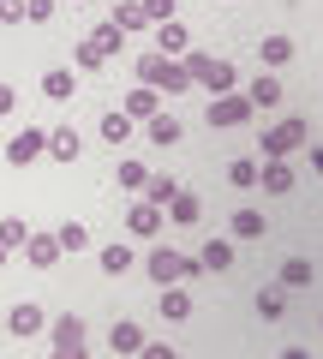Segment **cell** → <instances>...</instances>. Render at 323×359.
Returning <instances> with one entry per match:
<instances>
[{
    "instance_id": "obj_1",
    "label": "cell",
    "mask_w": 323,
    "mask_h": 359,
    "mask_svg": "<svg viewBox=\"0 0 323 359\" xmlns=\"http://www.w3.org/2000/svg\"><path fill=\"white\" fill-rule=\"evenodd\" d=\"M138 84L162 90V96H186V90H192V72H186V60H174V54H144Z\"/></svg>"
},
{
    "instance_id": "obj_2",
    "label": "cell",
    "mask_w": 323,
    "mask_h": 359,
    "mask_svg": "<svg viewBox=\"0 0 323 359\" xmlns=\"http://www.w3.org/2000/svg\"><path fill=\"white\" fill-rule=\"evenodd\" d=\"M186 72H192V84H204V90H216V96H221V90H233V84H240V72H233V60H216V54H186Z\"/></svg>"
},
{
    "instance_id": "obj_3",
    "label": "cell",
    "mask_w": 323,
    "mask_h": 359,
    "mask_svg": "<svg viewBox=\"0 0 323 359\" xmlns=\"http://www.w3.org/2000/svg\"><path fill=\"white\" fill-rule=\"evenodd\" d=\"M198 269L204 264H198V257H180L174 245H156L150 252V282L156 287H174V282H186V276H198Z\"/></svg>"
},
{
    "instance_id": "obj_4",
    "label": "cell",
    "mask_w": 323,
    "mask_h": 359,
    "mask_svg": "<svg viewBox=\"0 0 323 359\" xmlns=\"http://www.w3.org/2000/svg\"><path fill=\"white\" fill-rule=\"evenodd\" d=\"M204 120H209L216 132H228V126H246V120H252V102H246V96H233V90H221V96H209Z\"/></svg>"
},
{
    "instance_id": "obj_5",
    "label": "cell",
    "mask_w": 323,
    "mask_h": 359,
    "mask_svg": "<svg viewBox=\"0 0 323 359\" xmlns=\"http://www.w3.org/2000/svg\"><path fill=\"white\" fill-rule=\"evenodd\" d=\"M48 335H54V359H84V318H54L48 323Z\"/></svg>"
},
{
    "instance_id": "obj_6",
    "label": "cell",
    "mask_w": 323,
    "mask_h": 359,
    "mask_svg": "<svg viewBox=\"0 0 323 359\" xmlns=\"http://www.w3.org/2000/svg\"><path fill=\"white\" fill-rule=\"evenodd\" d=\"M299 144H305V120H299V114H287L282 126H275L270 138H263V156H275V162H287V156H294Z\"/></svg>"
},
{
    "instance_id": "obj_7",
    "label": "cell",
    "mask_w": 323,
    "mask_h": 359,
    "mask_svg": "<svg viewBox=\"0 0 323 359\" xmlns=\"http://www.w3.org/2000/svg\"><path fill=\"white\" fill-rule=\"evenodd\" d=\"M36 156H48V132H42V126L13 132V144H6V162H13V168H30Z\"/></svg>"
},
{
    "instance_id": "obj_8",
    "label": "cell",
    "mask_w": 323,
    "mask_h": 359,
    "mask_svg": "<svg viewBox=\"0 0 323 359\" xmlns=\"http://www.w3.org/2000/svg\"><path fill=\"white\" fill-rule=\"evenodd\" d=\"M0 323H6V335H42V330H48V311L25 299V306H13V311H6Z\"/></svg>"
},
{
    "instance_id": "obj_9",
    "label": "cell",
    "mask_w": 323,
    "mask_h": 359,
    "mask_svg": "<svg viewBox=\"0 0 323 359\" xmlns=\"http://www.w3.org/2000/svg\"><path fill=\"white\" fill-rule=\"evenodd\" d=\"M162 222H168V216H162V204H150V198H138V204L126 210V228L138 233V240H150V233H162Z\"/></svg>"
},
{
    "instance_id": "obj_10",
    "label": "cell",
    "mask_w": 323,
    "mask_h": 359,
    "mask_svg": "<svg viewBox=\"0 0 323 359\" xmlns=\"http://www.w3.org/2000/svg\"><path fill=\"white\" fill-rule=\"evenodd\" d=\"M42 96H48V102H72V96H78V72H72V66L42 72Z\"/></svg>"
},
{
    "instance_id": "obj_11",
    "label": "cell",
    "mask_w": 323,
    "mask_h": 359,
    "mask_svg": "<svg viewBox=\"0 0 323 359\" xmlns=\"http://www.w3.org/2000/svg\"><path fill=\"white\" fill-rule=\"evenodd\" d=\"M162 216H168V222H180V228H192V222L204 216V204H198V192H186V186H180V192H174L168 204H162Z\"/></svg>"
},
{
    "instance_id": "obj_12",
    "label": "cell",
    "mask_w": 323,
    "mask_h": 359,
    "mask_svg": "<svg viewBox=\"0 0 323 359\" xmlns=\"http://www.w3.org/2000/svg\"><path fill=\"white\" fill-rule=\"evenodd\" d=\"M150 30H156V54H186V48H192V36H186L180 18H168V25H150Z\"/></svg>"
},
{
    "instance_id": "obj_13",
    "label": "cell",
    "mask_w": 323,
    "mask_h": 359,
    "mask_svg": "<svg viewBox=\"0 0 323 359\" xmlns=\"http://www.w3.org/2000/svg\"><path fill=\"white\" fill-rule=\"evenodd\" d=\"M25 257H30V269H54L60 240H54V233H30V240H25Z\"/></svg>"
},
{
    "instance_id": "obj_14",
    "label": "cell",
    "mask_w": 323,
    "mask_h": 359,
    "mask_svg": "<svg viewBox=\"0 0 323 359\" xmlns=\"http://www.w3.org/2000/svg\"><path fill=\"white\" fill-rule=\"evenodd\" d=\"M258 186H263V192H294V168H287V162H275V156H263Z\"/></svg>"
},
{
    "instance_id": "obj_15",
    "label": "cell",
    "mask_w": 323,
    "mask_h": 359,
    "mask_svg": "<svg viewBox=\"0 0 323 359\" xmlns=\"http://www.w3.org/2000/svg\"><path fill=\"white\" fill-rule=\"evenodd\" d=\"M108 347H114V353H144V330L132 318H120L114 330H108Z\"/></svg>"
},
{
    "instance_id": "obj_16",
    "label": "cell",
    "mask_w": 323,
    "mask_h": 359,
    "mask_svg": "<svg viewBox=\"0 0 323 359\" xmlns=\"http://www.w3.org/2000/svg\"><path fill=\"white\" fill-rule=\"evenodd\" d=\"M126 114H132V120H150V114H162V90L138 84V90L126 96Z\"/></svg>"
},
{
    "instance_id": "obj_17",
    "label": "cell",
    "mask_w": 323,
    "mask_h": 359,
    "mask_svg": "<svg viewBox=\"0 0 323 359\" xmlns=\"http://www.w3.org/2000/svg\"><path fill=\"white\" fill-rule=\"evenodd\" d=\"M282 96H287V90H282V78H275V72H263L258 84L246 90V102H252V108H275V102H282Z\"/></svg>"
},
{
    "instance_id": "obj_18",
    "label": "cell",
    "mask_w": 323,
    "mask_h": 359,
    "mask_svg": "<svg viewBox=\"0 0 323 359\" xmlns=\"http://www.w3.org/2000/svg\"><path fill=\"white\" fill-rule=\"evenodd\" d=\"M84 42H90V48H96V54L108 60V54H120V48H126V30H120V25H96V30H90Z\"/></svg>"
},
{
    "instance_id": "obj_19",
    "label": "cell",
    "mask_w": 323,
    "mask_h": 359,
    "mask_svg": "<svg viewBox=\"0 0 323 359\" xmlns=\"http://www.w3.org/2000/svg\"><path fill=\"white\" fill-rule=\"evenodd\" d=\"M156 306H162V318H168V323L192 318V294H186V287H162V299H156Z\"/></svg>"
},
{
    "instance_id": "obj_20",
    "label": "cell",
    "mask_w": 323,
    "mask_h": 359,
    "mask_svg": "<svg viewBox=\"0 0 323 359\" xmlns=\"http://www.w3.org/2000/svg\"><path fill=\"white\" fill-rule=\"evenodd\" d=\"M108 25H120V30L132 36V30H150V18H144V6H138V0H120L114 13H108Z\"/></svg>"
},
{
    "instance_id": "obj_21",
    "label": "cell",
    "mask_w": 323,
    "mask_h": 359,
    "mask_svg": "<svg viewBox=\"0 0 323 359\" xmlns=\"http://www.w3.org/2000/svg\"><path fill=\"white\" fill-rule=\"evenodd\" d=\"M48 156H54V162H78V132L72 126H54L48 132Z\"/></svg>"
},
{
    "instance_id": "obj_22",
    "label": "cell",
    "mask_w": 323,
    "mask_h": 359,
    "mask_svg": "<svg viewBox=\"0 0 323 359\" xmlns=\"http://www.w3.org/2000/svg\"><path fill=\"white\" fill-rule=\"evenodd\" d=\"M144 126H150V144H180V138H186V132H180V120H174V114H150Z\"/></svg>"
},
{
    "instance_id": "obj_23",
    "label": "cell",
    "mask_w": 323,
    "mask_h": 359,
    "mask_svg": "<svg viewBox=\"0 0 323 359\" xmlns=\"http://www.w3.org/2000/svg\"><path fill=\"white\" fill-rule=\"evenodd\" d=\"M258 60H263V66H270V72H275V66H287V60H294V42H287V36H263Z\"/></svg>"
},
{
    "instance_id": "obj_24",
    "label": "cell",
    "mask_w": 323,
    "mask_h": 359,
    "mask_svg": "<svg viewBox=\"0 0 323 359\" xmlns=\"http://www.w3.org/2000/svg\"><path fill=\"white\" fill-rule=\"evenodd\" d=\"M54 240H60V252H84V245H90V228H84V222H60Z\"/></svg>"
},
{
    "instance_id": "obj_25",
    "label": "cell",
    "mask_w": 323,
    "mask_h": 359,
    "mask_svg": "<svg viewBox=\"0 0 323 359\" xmlns=\"http://www.w3.org/2000/svg\"><path fill=\"white\" fill-rule=\"evenodd\" d=\"M25 240H30V222L0 216V245H6V252H25Z\"/></svg>"
},
{
    "instance_id": "obj_26",
    "label": "cell",
    "mask_w": 323,
    "mask_h": 359,
    "mask_svg": "<svg viewBox=\"0 0 323 359\" xmlns=\"http://www.w3.org/2000/svg\"><path fill=\"white\" fill-rule=\"evenodd\" d=\"M96 264H102V276H126V269H132V245H102Z\"/></svg>"
},
{
    "instance_id": "obj_27",
    "label": "cell",
    "mask_w": 323,
    "mask_h": 359,
    "mask_svg": "<svg viewBox=\"0 0 323 359\" xmlns=\"http://www.w3.org/2000/svg\"><path fill=\"white\" fill-rule=\"evenodd\" d=\"M311 276H317L311 257H287V264H282V287H311Z\"/></svg>"
},
{
    "instance_id": "obj_28",
    "label": "cell",
    "mask_w": 323,
    "mask_h": 359,
    "mask_svg": "<svg viewBox=\"0 0 323 359\" xmlns=\"http://www.w3.org/2000/svg\"><path fill=\"white\" fill-rule=\"evenodd\" d=\"M96 132H102L108 144H132V114H102V126H96Z\"/></svg>"
},
{
    "instance_id": "obj_29",
    "label": "cell",
    "mask_w": 323,
    "mask_h": 359,
    "mask_svg": "<svg viewBox=\"0 0 323 359\" xmlns=\"http://www.w3.org/2000/svg\"><path fill=\"white\" fill-rule=\"evenodd\" d=\"M198 264H204V269H228V264H233V245H228V240H209L204 252H198Z\"/></svg>"
},
{
    "instance_id": "obj_30",
    "label": "cell",
    "mask_w": 323,
    "mask_h": 359,
    "mask_svg": "<svg viewBox=\"0 0 323 359\" xmlns=\"http://www.w3.org/2000/svg\"><path fill=\"white\" fill-rule=\"evenodd\" d=\"M233 233L240 240H263V216L258 210H233Z\"/></svg>"
},
{
    "instance_id": "obj_31",
    "label": "cell",
    "mask_w": 323,
    "mask_h": 359,
    "mask_svg": "<svg viewBox=\"0 0 323 359\" xmlns=\"http://www.w3.org/2000/svg\"><path fill=\"white\" fill-rule=\"evenodd\" d=\"M120 186H126V192H144V186H150V168L126 156V162H120Z\"/></svg>"
},
{
    "instance_id": "obj_32",
    "label": "cell",
    "mask_w": 323,
    "mask_h": 359,
    "mask_svg": "<svg viewBox=\"0 0 323 359\" xmlns=\"http://www.w3.org/2000/svg\"><path fill=\"white\" fill-rule=\"evenodd\" d=\"M258 311H263V318H282V311H287V294H282V287H263V294H258Z\"/></svg>"
},
{
    "instance_id": "obj_33",
    "label": "cell",
    "mask_w": 323,
    "mask_h": 359,
    "mask_svg": "<svg viewBox=\"0 0 323 359\" xmlns=\"http://www.w3.org/2000/svg\"><path fill=\"white\" fill-rule=\"evenodd\" d=\"M174 192H180V186H174L168 174H150V186H144V198H150V204H168Z\"/></svg>"
},
{
    "instance_id": "obj_34",
    "label": "cell",
    "mask_w": 323,
    "mask_h": 359,
    "mask_svg": "<svg viewBox=\"0 0 323 359\" xmlns=\"http://www.w3.org/2000/svg\"><path fill=\"white\" fill-rule=\"evenodd\" d=\"M228 180H233V186H258V162H252V156H240V162L228 168Z\"/></svg>"
},
{
    "instance_id": "obj_35",
    "label": "cell",
    "mask_w": 323,
    "mask_h": 359,
    "mask_svg": "<svg viewBox=\"0 0 323 359\" xmlns=\"http://www.w3.org/2000/svg\"><path fill=\"white\" fill-rule=\"evenodd\" d=\"M96 66H102V54H96L90 42H78L72 48V72H96Z\"/></svg>"
},
{
    "instance_id": "obj_36",
    "label": "cell",
    "mask_w": 323,
    "mask_h": 359,
    "mask_svg": "<svg viewBox=\"0 0 323 359\" xmlns=\"http://www.w3.org/2000/svg\"><path fill=\"white\" fill-rule=\"evenodd\" d=\"M138 6H144L150 25H168V18H174V0H138Z\"/></svg>"
},
{
    "instance_id": "obj_37",
    "label": "cell",
    "mask_w": 323,
    "mask_h": 359,
    "mask_svg": "<svg viewBox=\"0 0 323 359\" xmlns=\"http://www.w3.org/2000/svg\"><path fill=\"white\" fill-rule=\"evenodd\" d=\"M25 18H30V25H48V18H54V0H25Z\"/></svg>"
},
{
    "instance_id": "obj_38",
    "label": "cell",
    "mask_w": 323,
    "mask_h": 359,
    "mask_svg": "<svg viewBox=\"0 0 323 359\" xmlns=\"http://www.w3.org/2000/svg\"><path fill=\"white\" fill-rule=\"evenodd\" d=\"M0 25H25V0H0Z\"/></svg>"
},
{
    "instance_id": "obj_39",
    "label": "cell",
    "mask_w": 323,
    "mask_h": 359,
    "mask_svg": "<svg viewBox=\"0 0 323 359\" xmlns=\"http://www.w3.org/2000/svg\"><path fill=\"white\" fill-rule=\"evenodd\" d=\"M138 359H180V353H174L168 341H144V353H138Z\"/></svg>"
},
{
    "instance_id": "obj_40",
    "label": "cell",
    "mask_w": 323,
    "mask_h": 359,
    "mask_svg": "<svg viewBox=\"0 0 323 359\" xmlns=\"http://www.w3.org/2000/svg\"><path fill=\"white\" fill-rule=\"evenodd\" d=\"M13 108H18V90H13V84H0V114H13Z\"/></svg>"
},
{
    "instance_id": "obj_41",
    "label": "cell",
    "mask_w": 323,
    "mask_h": 359,
    "mask_svg": "<svg viewBox=\"0 0 323 359\" xmlns=\"http://www.w3.org/2000/svg\"><path fill=\"white\" fill-rule=\"evenodd\" d=\"M311 168H317V174H323V144H311Z\"/></svg>"
},
{
    "instance_id": "obj_42",
    "label": "cell",
    "mask_w": 323,
    "mask_h": 359,
    "mask_svg": "<svg viewBox=\"0 0 323 359\" xmlns=\"http://www.w3.org/2000/svg\"><path fill=\"white\" fill-rule=\"evenodd\" d=\"M282 359H311V353H305V347H287V353H282Z\"/></svg>"
},
{
    "instance_id": "obj_43",
    "label": "cell",
    "mask_w": 323,
    "mask_h": 359,
    "mask_svg": "<svg viewBox=\"0 0 323 359\" xmlns=\"http://www.w3.org/2000/svg\"><path fill=\"white\" fill-rule=\"evenodd\" d=\"M0 269H6V245H0Z\"/></svg>"
}]
</instances>
